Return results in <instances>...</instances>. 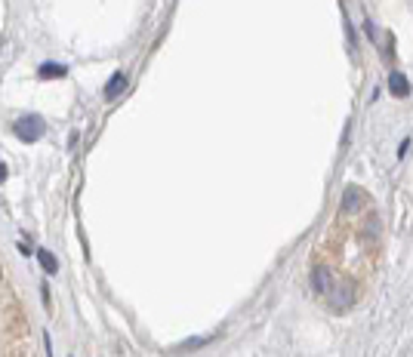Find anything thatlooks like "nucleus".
<instances>
[{"label":"nucleus","instance_id":"1","mask_svg":"<svg viewBox=\"0 0 413 357\" xmlns=\"http://www.w3.org/2000/svg\"><path fill=\"white\" fill-rule=\"evenodd\" d=\"M13 133L22 139V142H37V139L46 133V124H43V117L28 114V117H19V120H16V124H13Z\"/></svg>","mask_w":413,"mask_h":357},{"label":"nucleus","instance_id":"2","mask_svg":"<svg viewBox=\"0 0 413 357\" xmlns=\"http://www.w3.org/2000/svg\"><path fill=\"white\" fill-rule=\"evenodd\" d=\"M312 289L318 296H330L333 293V275L327 268H315L312 271Z\"/></svg>","mask_w":413,"mask_h":357},{"label":"nucleus","instance_id":"3","mask_svg":"<svg viewBox=\"0 0 413 357\" xmlns=\"http://www.w3.org/2000/svg\"><path fill=\"white\" fill-rule=\"evenodd\" d=\"M389 90L395 92L398 99H407V96H410V80H407V74L392 71V74H389Z\"/></svg>","mask_w":413,"mask_h":357},{"label":"nucleus","instance_id":"4","mask_svg":"<svg viewBox=\"0 0 413 357\" xmlns=\"http://www.w3.org/2000/svg\"><path fill=\"white\" fill-rule=\"evenodd\" d=\"M124 90H127V74L124 71H115V78L105 83V99H117Z\"/></svg>","mask_w":413,"mask_h":357},{"label":"nucleus","instance_id":"5","mask_svg":"<svg viewBox=\"0 0 413 357\" xmlns=\"http://www.w3.org/2000/svg\"><path fill=\"white\" fill-rule=\"evenodd\" d=\"M361 197H364V191L361 188H345V194H343V213H355L361 206Z\"/></svg>","mask_w":413,"mask_h":357},{"label":"nucleus","instance_id":"6","mask_svg":"<svg viewBox=\"0 0 413 357\" xmlns=\"http://www.w3.org/2000/svg\"><path fill=\"white\" fill-rule=\"evenodd\" d=\"M37 74H41L43 80H53V78H65L68 68H65V65H50V62H46V65H41V71H37Z\"/></svg>","mask_w":413,"mask_h":357},{"label":"nucleus","instance_id":"7","mask_svg":"<svg viewBox=\"0 0 413 357\" xmlns=\"http://www.w3.org/2000/svg\"><path fill=\"white\" fill-rule=\"evenodd\" d=\"M37 259H41V265H43L46 275H56V271H59V262H56V256H53L50 250H41V252H37Z\"/></svg>","mask_w":413,"mask_h":357},{"label":"nucleus","instance_id":"8","mask_svg":"<svg viewBox=\"0 0 413 357\" xmlns=\"http://www.w3.org/2000/svg\"><path fill=\"white\" fill-rule=\"evenodd\" d=\"M210 339H213V336H204V339H189V342L182 345V348H198V345H206Z\"/></svg>","mask_w":413,"mask_h":357},{"label":"nucleus","instance_id":"9","mask_svg":"<svg viewBox=\"0 0 413 357\" xmlns=\"http://www.w3.org/2000/svg\"><path fill=\"white\" fill-rule=\"evenodd\" d=\"M407 148H410V139H404V142H401V148H398V157H404V154H407Z\"/></svg>","mask_w":413,"mask_h":357},{"label":"nucleus","instance_id":"10","mask_svg":"<svg viewBox=\"0 0 413 357\" xmlns=\"http://www.w3.org/2000/svg\"><path fill=\"white\" fill-rule=\"evenodd\" d=\"M4 178H6V166L0 164V185H4Z\"/></svg>","mask_w":413,"mask_h":357}]
</instances>
